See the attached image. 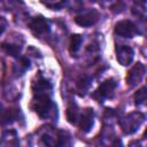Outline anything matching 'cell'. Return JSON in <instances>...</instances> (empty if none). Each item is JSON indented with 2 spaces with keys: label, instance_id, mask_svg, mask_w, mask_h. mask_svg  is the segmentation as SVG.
<instances>
[{
  "label": "cell",
  "instance_id": "obj_17",
  "mask_svg": "<svg viewBox=\"0 0 147 147\" xmlns=\"http://www.w3.org/2000/svg\"><path fill=\"white\" fill-rule=\"evenodd\" d=\"M82 42H83V38L79 34H74L70 40V52L71 53L78 52L82 46Z\"/></svg>",
  "mask_w": 147,
  "mask_h": 147
},
{
  "label": "cell",
  "instance_id": "obj_8",
  "mask_svg": "<svg viewBox=\"0 0 147 147\" xmlns=\"http://www.w3.org/2000/svg\"><path fill=\"white\" fill-rule=\"evenodd\" d=\"M134 56L133 49L127 45H119L116 47V57L122 65H129Z\"/></svg>",
  "mask_w": 147,
  "mask_h": 147
},
{
  "label": "cell",
  "instance_id": "obj_4",
  "mask_svg": "<svg viewBox=\"0 0 147 147\" xmlns=\"http://www.w3.org/2000/svg\"><path fill=\"white\" fill-rule=\"evenodd\" d=\"M116 88V83L113 78H109L107 80H105L103 83H101V85L94 91V93L92 94V96L98 100V101H103L110 96H113L114 91Z\"/></svg>",
  "mask_w": 147,
  "mask_h": 147
},
{
  "label": "cell",
  "instance_id": "obj_13",
  "mask_svg": "<svg viewBox=\"0 0 147 147\" xmlns=\"http://www.w3.org/2000/svg\"><path fill=\"white\" fill-rule=\"evenodd\" d=\"M32 90L34 95H47L51 96L52 93V85L45 78H38L37 82L32 84Z\"/></svg>",
  "mask_w": 147,
  "mask_h": 147
},
{
  "label": "cell",
  "instance_id": "obj_11",
  "mask_svg": "<svg viewBox=\"0 0 147 147\" xmlns=\"http://www.w3.org/2000/svg\"><path fill=\"white\" fill-rule=\"evenodd\" d=\"M20 109L15 107L1 108L0 107V125H7L15 122L18 118Z\"/></svg>",
  "mask_w": 147,
  "mask_h": 147
},
{
  "label": "cell",
  "instance_id": "obj_1",
  "mask_svg": "<svg viewBox=\"0 0 147 147\" xmlns=\"http://www.w3.org/2000/svg\"><path fill=\"white\" fill-rule=\"evenodd\" d=\"M31 107L41 118L54 119L57 117L56 105L47 95H34Z\"/></svg>",
  "mask_w": 147,
  "mask_h": 147
},
{
  "label": "cell",
  "instance_id": "obj_16",
  "mask_svg": "<svg viewBox=\"0 0 147 147\" xmlns=\"http://www.w3.org/2000/svg\"><path fill=\"white\" fill-rule=\"evenodd\" d=\"M1 48L9 55L11 56H16L20 51H21V46L16 45V44H10V42H2L1 44Z\"/></svg>",
  "mask_w": 147,
  "mask_h": 147
},
{
  "label": "cell",
  "instance_id": "obj_2",
  "mask_svg": "<svg viewBox=\"0 0 147 147\" xmlns=\"http://www.w3.org/2000/svg\"><path fill=\"white\" fill-rule=\"evenodd\" d=\"M145 121V115L140 111H133L119 119V125L125 134L134 133Z\"/></svg>",
  "mask_w": 147,
  "mask_h": 147
},
{
  "label": "cell",
  "instance_id": "obj_20",
  "mask_svg": "<svg viewBox=\"0 0 147 147\" xmlns=\"http://www.w3.org/2000/svg\"><path fill=\"white\" fill-rule=\"evenodd\" d=\"M111 147H123V145H122V141H121L119 139H116V140L114 141V144L111 145Z\"/></svg>",
  "mask_w": 147,
  "mask_h": 147
},
{
  "label": "cell",
  "instance_id": "obj_19",
  "mask_svg": "<svg viewBox=\"0 0 147 147\" xmlns=\"http://www.w3.org/2000/svg\"><path fill=\"white\" fill-rule=\"evenodd\" d=\"M7 28V20L2 16H0V36L3 33V31Z\"/></svg>",
  "mask_w": 147,
  "mask_h": 147
},
{
  "label": "cell",
  "instance_id": "obj_6",
  "mask_svg": "<svg viewBox=\"0 0 147 147\" xmlns=\"http://www.w3.org/2000/svg\"><path fill=\"white\" fill-rule=\"evenodd\" d=\"M30 29L34 36L41 37L49 31V23L42 16H37L30 22Z\"/></svg>",
  "mask_w": 147,
  "mask_h": 147
},
{
  "label": "cell",
  "instance_id": "obj_3",
  "mask_svg": "<svg viewBox=\"0 0 147 147\" xmlns=\"http://www.w3.org/2000/svg\"><path fill=\"white\" fill-rule=\"evenodd\" d=\"M41 139L48 147H63L67 138L63 131H56L55 129L48 127L41 134Z\"/></svg>",
  "mask_w": 147,
  "mask_h": 147
},
{
  "label": "cell",
  "instance_id": "obj_7",
  "mask_svg": "<svg viewBox=\"0 0 147 147\" xmlns=\"http://www.w3.org/2000/svg\"><path fill=\"white\" fill-rule=\"evenodd\" d=\"M94 123V113L91 108H86L83 110V113L79 114V118H78V126L83 132H88Z\"/></svg>",
  "mask_w": 147,
  "mask_h": 147
},
{
  "label": "cell",
  "instance_id": "obj_12",
  "mask_svg": "<svg viewBox=\"0 0 147 147\" xmlns=\"http://www.w3.org/2000/svg\"><path fill=\"white\" fill-rule=\"evenodd\" d=\"M20 140L14 130H6L0 136V147H18Z\"/></svg>",
  "mask_w": 147,
  "mask_h": 147
},
{
  "label": "cell",
  "instance_id": "obj_10",
  "mask_svg": "<svg viewBox=\"0 0 147 147\" xmlns=\"http://www.w3.org/2000/svg\"><path fill=\"white\" fill-rule=\"evenodd\" d=\"M98 20H99V13L96 10H88L76 16L75 22L80 26H91L95 24Z\"/></svg>",
  "mask_w": 147,
  "mask_h": 147
},
{
  "label": "cell",
  "instance_id": "obj_14",
  "mask_svg": "<svg viewBox=\"0 0 147 147\" xmlns=\"http://www.w3.org/2000/svg\"><path fill=\"white\" fill-rule=\"evenodd\" d=\"M79 109L76 103H70L67 108V118L68 122L71 124H77L78 118H79Z\"/></svg>",
  "mask_w": 147,
  "mask_h": 147
},
{
  "label": "cell",
  "instance_id": "obj_15",
  "mask_svg": "<svg viewBox=\"0 0 147 147\" xmlns=\"http://www.w3.org/2000/svg\"><path fill=\"white\" fill-rule=\"evenodd\" d=\"M90 86H91V78L87 76L82 77L77 83V90L79 91L80 95H84L86 93V91H88Z\"/></svg>",
  "mask_w": 147,
  "mask_h": 147
},
{
  "label": "cell",
  "instance_id": "obj_5",
  "mask_svg": "<svg viewBox=\"0 0 147 147\" xmlns=\"http://www.w3.org/2000/svg\"><path fill=\"white\" fill-rule=\"evenodd\" d=\"M115 33L123 38H132L137 34V26L132 21L123 20L115 25Z\"/></svg>",
  "mask_w": 147,
  "mask_h": 147
},
{
  "label": "cell",
  "instance_id": "obj_18",
  "mask_svg": "<svg viewBox=\"0 0 147 147\" xmlns=\"http://www.w3.org/2000/svg\"><path fill=\"white\" fill-rule=\"evenodd\" d=\"M134 101L137 105H142L146 101V87H141L140 90H138L134 94Z\"/></svg>",
  "mask_w": 147,
  "mask_h": 147
},
{
  "label": "cell",
  "instance_id": "obj_9",
  "mask_svg": "<svg viewBox=\"0 0 147 147\" xmlns=\"http://www.w3.org/2000/svg\"><path fill=\"white\" fill-rule=\"evenodd\" d=\"M144 75H145L144 64L142 63H137L129 71L127 76H126V82L130 86H134V85H137L141 82V79L144 78Z\"/></svg>",
  "mask_w": 147,
  "mask_h": 147
}]
</instances>
